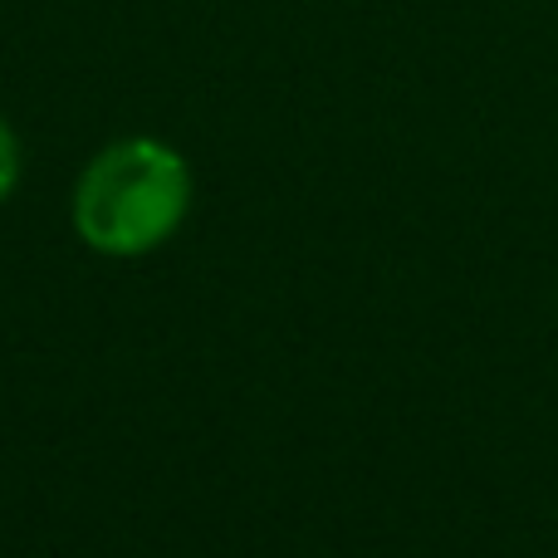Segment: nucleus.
<instances>
[{
  "label": "nucleus",
  "instance_id": "obj_1",
  "mask_svg": "<svg viewBox=\"0 0 558 558\" xmlns=\"http://www.w3.org/2000/svg\"><path fill=\"white\" fill-rule=\"evenodd\" d=\"M192 206V172L167 143L123 137L84 167L74 192V226L104 255H147L182 226Z\"/></svg>",
  "mask_w": 558,
  "mask_h": 558
},
{
  "label": "nucleus",
  "instance_id": "obj_2",
  "mask_svg": "<svg viewBox=\"0 0 558 558\" xmlns=\"http://www.w3.org/2000/svg\"><path fill=\"white\" fill-rule=\"evenodd\" d=\"M15 182H20V143L10 133V123L0 118V202L15 192Z\"/></svg>",
  "mask_w": 558,
  "mask_h": 558
}]
</instances>
